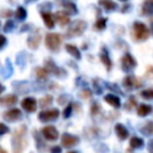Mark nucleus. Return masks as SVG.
<instances>
[{
    "instance_id": "nucleus-1",
    "label": "nucleus",
    "mask_w": 153,
    "mask_h": 153,
    "mask_svg": "<svg viewBox=\"0 0 153 153\" xmlns=\"http://www.w3.org/2000/svg\"><path fill=\"white\" fill-rule=\"evenodd\" d=\"M26 127L20 126L14 130V134L12 136V152L13 153H23V151L26 147Z\"/></svg>"
},
{
    "instance_id": "nucleus-2",
    "label": "nucleus",
    "mask_w": 153,
    "mask_h": 153,
    "mask_svg": "<svg viewBox=\"0 0 153 153\" xmlns=\"http://www.w3.org/2000/svg\"><path fill=\"white\" fill-rule=\"evenodd\" d=\"M149 35H151V32H149V29L146 26V24H143L141 22H134L133 31H131V36L134 39L146 41V39H148Z\"/></svg>"
},
{
    "instance_id": "nucleus-3",
    "label": "nucleus",
    "mask_w": 153,
    "mask_h": 153,
    "mask_svg": "<svg viewBox=\"0 0 153 153\" xmlns=\"http://www.w3.org/2000/svg\"><path fill=\"white\" fill-rule=\"evenodd\" d=\"M87 27V24L85 20L82 19H78V20H74L69 27L67 29V32H66V36L72 38V37H76V36H80L82 35V32L86 30Z\"/></svg>"
},
{
    "instance_id": "nucleus-4",
    "label": "nucleus",
    "mask_w": 153,
    "mask_h": 153,
    "mask_svg": "<svg viewBox=\"0 0 153 153\" xmlns=\"http://www.w3.org/2000/svg\"><path fill=\"white\" fill-rule=\"evenodd\" d=\"M44 42H45V47L51 50V51H56L59 50L61 43H62V37L60 33H56V32H49L45 35V38H44Z\"/></svg>"
},
{
    "instance_id": "nucleus-5",
    "label": "nucleus",
    "mask_w": 153,
    "mask_h": 153,
    "mask_svg": "<svg viewBox=\"0 0 153 153\" xmlns=\"http://www.w3.org/2000/svg\"><path fill=\"white\" fill-rule=\"evenodd\" d=\"M60 112L57 109H49V110H44L41 111L38 114V118L41 122H50V121H55L59 117Z\"/></svg>"
},
{
    "instance_id": "nucleus-6",
    "label": "nucleus",
    "mask_w": 153,
    "mask_h": 153,
    "mask_svg": "<svg viewBox=\"0 0 153 153\" xmlns=\"http://www.w3.org/2000/svg\"><path fill=\"white\" fill-rule=\"evenodd\" d=\"M121 63H122L123 71H126V72H129V71H131L133 68L136 67V60H135L129 53H127V54H124V55L122 56Z\"/></svg>"
},
{
    "instance_id": "nucleus-7",
    "label": "nucleus",
    "mask_w": 153,
    "mask_h": 153,
    "mask_svg": "<svg viewBox=\"0 0 153 153\" xmlns=\"http://www.w3.org/2000/svg\"><path fill=\"white\" fill-rule=\"evenodd\" d=\"M42 135L49 141H55L59 136V131L54 126H45L42 128Z\"/></svg>"
},
{
    "instance_id": "nucleus-8",
    "label": "nucleus",
    "mask_w": 153,
    "mask_h": 153,
    "mask_svg": "<svg viewBox=\"0 0 153 153\" xmlns=\"http://www.w3.org/2000/svg\"><path fill=\"white\" fill-rule=\"evenodd\" d=\"M79 142V137L78 136H74V135H71L68 133L63 134L62 137H61V143L63 147H67V148H71L73 146H75L76 143Z\"/></svg>"
},
{
    "instance_id": "nucleus-9",
    "label": "nucleus",
    "mask_w": 153,
    "mask_h": 153,
    "mask_svg": "<svg viewBox=\"0 0 153 153\" xmlns=\"http://www.w3.org/2000/svg\"><path fill=\"white\" fill-rule=\"evenodd\" d=\"M22 106L27 112H33L37 109V100L32 97H26L22 100Z\"/></svg>"
},
{
    "instance_id": "nucleus-10",
    "label": "nucleus",
    "mask_w": 153,
    "mask_h": 153,
    "mask_svg": "<svg viewBox=\"0 0 153 153\" xmlns=\"http://www.w3.org/2000/svg\"><path fill=\"white\" fill-rule=\"evenodd\" d=\"M123 85H124L126 88L133 90V88L140 87V86H141V81H140L137 78L133 76V75H127V76L123 79Z\"/></svg>"
},
{
    "instance_id": "nucleus-11",
    "label": "nucleus",
    "mask_w": 153,
    "mask_h": 153,
    "mask_svg": "<svg viewBox=\"0 0 153 153\" xmlns=\"http://www.w3.org/2000/svg\"><path fill=\"white\" fill-rule=\"evenodd\" d=\"M45 69H47V72L49 73H53V74H55V75H63L65 74V71L63 69H61V68H59V67H56V65L54 63V61L53 60H50V59H48V60H45V67H44Z\"/></svg>"
},
{
    "instance_id": "nucleus-12",
    "label": "nucleus",
    "mask_w": 153,
    "mask_h": 153,
    "mask_svg": "<svg viewBox=\"0 0 153 153\" xmlns=\"http://www.w3.org/2000/svg\"><path fill=\"white\" fill-rule=\"evenodd\" d=\"M22 117V111L19 109H10L8 111H6L4 114V118L6 121H10V122H14V121H18L19 118Z\"/></svg>"
},
{
    "instance_id": "nucleus-13",
    "label": "nucleus",
    "mask_w": 153,
    "mask_h": 153,
    "mask_svg": "<svg viewBox=\"0 0 153 153\" xmlns=\"http://www.w3.org/2000/svg\"><path fill=\"white\" fill-rule=\"evenodd\" d=\"M39 42H41V33H39V31H35V32L27 38V45H29V48L32 49V50H35V49L38 48Z\"/></svg>"
},
{
    "instance_id": "nucleus-14",
    "label": "nucleus",
    "mask_w": 153,
    "mask_h": 153,
    "mask_svg": "<svg viewBox=\"0 0 153 153\" xmlns=\"http://www.w3.org/2000/svg\"><path fill=\"white\" fill-rule=\"evenodd\" d=\"M41 14H42V19L45 24V26L48 29H53L55 26V19H54V16L49 12V11H41Z\"/></svg>"
},
{
    "instance_id": "nucleus-15",
    "label": "nucleus",
    "mask_w": 153,
    "mask_h": 153,
    "mask_svg": "<svg viewBox=\"0 0 153 153\" xmlns=\"http://www.w3.org/2000/svg\"><path fill=\"white\" fill-rule=\"evenodd\" d=\"M54 18L57 20V23H59L61 26H66V25H68V24L71 23L69 16H68L66 12H63V11H57V12L55 13V17H54Z\"/></svg>"
},
{
    "instance_id": "nucleus-16",
    "label": "nucleus",
    "mask_w": 153,
    "mask_h": 153,
    "mask_svg": "<svg viewBox=\"0 0 153 153\" xmlns=\"http://www.w3.org/2000/svg\"><path fill=\"white\" fill-rule=\"evenodd\" d=\"M17 102H18V98H17V96H14V94H6V96L0 97V104H1L2 106L14 105Z\"/></svg>"
},
{
    "instance_id": "nucleus-17",
    "label": "nucleus",
    "mask_w": 153,
    "mask_h": 153,
    "mask_svg": "<svg viewBox=\"0 0 153 153\" xmlns=\"http://www.w3.org/2000/svg\"><path fill=\"white\" fill-rule=\"evenodd\" d=\"M61 6L63 8V12H66L68 16H73V14L78 13V8L72 1H63V2H61Z\"/></svg>"
},
{
    "instance_id": "nucleus-18",
    "label": "nucleus",
    "mask_w": 153,
    "mask_h": 153,
    "mask_svg": "<svg viewBox=\"0 0 153 153\" xmlns=\"http://www.w3.org/2000/svg\"><path fill=\"white\" fill-rule=\"evenodd\" d=\"M104 100H105L109 105H111V106H114V108H120V106H121V100H120V98H118L116 94H112V93L105 94V96H104Z\"/></svg>"
},
{
    "instance_id": "nucleus-19",
    "label": "nucleus",
    "mask_w": 153,
    "mask_h": 153,
    "mask_svg": "<svg viewBox=\"0 0 153 153\" xmlns=\"http://www.w3.org/2000/svg\"><path fill=\"white\" fill-rule=\"evenodd\" d=\"M115 131H116V134H117V136H118L120 140H126L128 137V135H129L128 129L123 124H121V123H117L115 126Z\"/></svg>"
},
{
    "instance_id": "nucleus-20",
    "label": "nucleus",
    "mask_w": 153,
    "mask_h": 153,
    "mask_svg": "<svg viewBox=\"0 0 153 153\" xmlns=\"http://www.w3.org/2000/svg\"><path fill=\"white\" fill-rule=\"evenodd\" d=\"M142 16H151L153 13V1L152 0H145L141 7Z\"/></svg>"
},
{
    "instance_id": "nucleus-21",
    "label": "nucleus",
    "mask_w": 153,
    "mask_h": 153,
    "mask_svg": "<svg viewBox=\"0 0 153 153\" xmlns=\"http://www.w3.org/2000/svg\"><path fill=\"white\" fill-rule=\"evenodd\" d=\"M99 57H100L102 63L106 67V69H108V71H110V69H111V67H112V62H111V60H110V57H109L108 51H106V50H103V51L100 53Z\"/></svg>"
},
{
    "instance_id": "nucleus-22",
    "label": "nucleus",
    "mask_w": 153,
    "mask_h": 153,
    "mask_svg": "<svg viewBox=\"0 0 153 153\" xmlns=\"http://www.w3.org/2000/svg\"><path fill=\"white\" fill-rule=\"evenodd\" d=\"M152 112V106L149 104H140L137 106V115L141 117H145Z\"/></svg>"
},
{
    "instance_id": "nucleus-23",
    "label": "nucleus",
    "mask_w": 153,
    "mask_h": 153,
    "mask_svg": "<svg viewBox=\"0 0 153 153\" xmlns=\"http://www.w3.org/2000/svg\"><path fill=\"white\" fill-rule=\"evenodd\" d=\"M66 50H67V53H69L73 57H75V59H81V54H80V50L75 47V45H73V44H66Z\"/></svg>"
},
{
    "instance_id": "nucleus-24",
    "label": "nucleus",
    "mask_w": 153,
    "mask_h": 153,
    "mask_svg": "<svg viewBox=\"0 0 153 153\" xmlns=\"http://www.w3.org/2000/svg\"><path fill=\"white\" fill-rule=\"evenodd\" d=\"M99 5L105 10V11H114L117 8V5L111 1V0H99Z\"/></svg>"
},
{
    "instance_id": "nucleus-25",
    "label": "nucleus",
    "mask_w": 153,
    "mask_h": 153,
    "mask_svg": "<svg viewBox=\"0 0 153 153\" xmlns=\"http://www.w3.org/2000/svg\"><path fill=\"white\" fill-rule=\"evenodd\" d=\"M129 145H130L131 148H141L143 146V140L141 137H139V136H133L130 139Z\"/></svg>"
},
{
    "instance_id": "nucleus-26",
    "label": "nucleus",
    "mask_w": 153,
    "mask_h": 153,
    "mask_svg": "<svg viewBox=\"0 0 153 153\" xmlns=\"http://www.w3.org/2000/svg\"><path fill=\"white\" fill-rule=\"evenodd\" d=\"M26 14H27V12H26V10H25L23 6L17 7V10H16V12H14V16H16V18H17L18 20H24V19L26 18Z\"/></svg>"
},
{
    "instance_id": "nucleus-27",
    "label": "nucleus",
    "mask_w": 153,
    "mask_h": 153,
    "mask_svg": "<svg viewBox=\"0 0 153 153\" xmlns=\"http://www.w3.org/2000/svg\"><path fill=\"white\" fill-rule=\"evenodd\" d=\"M106 22H108V19H106V18H103V17L98 18V19L96 20V23H94V29H96V30H98V31L104 30V29H105V26H106Z\"/></svg>"
},
{
    "instance_id": "nucleus-28",
    "label": "nucleus",
    "mask_w": 153,
    "mask_h": 153,
    "mask_svg": "<svg viewBox=\"0 0 153 153\" xmlns=\"http://www.w3.org/2000/svg\"><path fill=\"white\" fill-rule=\"evenodd\" d=\"M35 72H36V78L38 80H45L48 76V72L44 67H38V68H36Z\"/></svg>"
},
{
    "instance_id": "nucleus-29",
    "label": "nucleus",
    "mask_w": 153,
    "mask_h": 153,
    "mask_svg": "<svg viewBox=\"0 0 153 153\" xmlns=\"http://www.w3.org/2000/svg\"><path fill=\"white\" fill-rule=\"evenodd\" d=\"M141 131H142L145 135H151L152 131H153V122H147V123L141 128Z\"/></svg>"
},
{
    "instance_id": "nucleus-30",
    "label": "nucleus",
    "mask_w": 153,
    "mask_h": 153,
    "mask_svg": "<svg viewBox=\"0 0 153 153\" xmlns=\"http://www.w3.org/2000/svg\"><path fill=\"white\" fill-rule=\"evenodd\" d=\"M51 102H53L51 96H44V97L39 100V106H41V108H45V106L49 105Z\"/></svg>"
},
{
    "instance_id": "nucleus-31",
    "label": "nucleus",
    "mask_w": 153,
    "mask_h": 153,
    "mask_svg": "<svg viewBox=\"0 0 153 153\" xmlns=\"http://www.w3.org/2000/svg\"><path fill=\"white\" fill-rule=\"evenodd\" d=\"M141 97L145 98V99H152L153 98V90L152 88H148V90H143L141 91Z\"/></svg>"
},
{
    "instance_id": "nucleus-32",
    "label": "nucleus",
    "mask_w": 153,
    "mask_h": 153,
    "mask_svg": "<svg viewBox=\"0 0 153 153\" xmlns=\"http://www.w3.org/2000/svg\"><path fill=\"white\" fill-rule=\"evenodd\" d=\"M13 14V12L8 8H4V10H0V17H4V18H10L11 16Z\"/></svg>"
},
{
    "instance_id": "nucleus-33",
    "label": "nucleus",
    "mask_w": 153,
    "mask_h": 153,
    "mask_svg": "<svg viewBox=\"0 0 153 153\" xmlns=\"http://www.w3.org/2000/svg\"><path fill=\"white\" fill-rule=\"evenodd\" d=\"M13 26H14V23H13L11 19H8V20L5 23V25H4V31L8 32V31H11V30L13 29Z\"/></svg>"
},
{
    "instance_id": "nucleus-34",
    "label": "nucleus",
    "mask_w": 153,
    "mask_h": 153,
    "mask_svg": "<svg viewBox=\"0 0 153 153\" xmlns=\"http://www.w3.org/2000/svg\"><path fill=\"white\" fill-rule=\"evenodd\" d=\"M8 131H10V128L5 123H0V135H4L6 133H8Z\"/></svg>"
},
{
    "instance_id": "nucleus-35",
    "label": "nucleus",
    "mask_w": 153,
    "mask_h": 153,
    "mask_svg": "<svg viewBox=\"0 0 153 153\" xmlns=\"http://www.w3.org/2000/svg\"><path fill=\"white\" fill-rule=\"evenodd\" d=\"M135 104H136V99H135L134 97H130V98H129V102H128V104H127V105H128V106H127V109H128V110H130Z\"/></svg>"
},
{
    "instance_id": "nucleus-36",
    "label": "nucleus",
    "mask_w": 153,
    "mask_h": 153,
    "mask_svg": "<svg viewBox=\"0 0 153 153\" xmlns=\"http://www.w3.org/2000/svg\"><path fill=\"white\" fill-rule=\"evenodd\" d=\"M98 111H99V104L98 103H93L92 104V108H91V114L92 115H96Z\"/></svg>"
},
{
    "instance_id": "nucleus-37",
    "label": "nucleus",
    "mask_w": 153,
    "mask_h": 153,
    "mask_svg": "<svg viewBox=\"0 0 153 153\" xmlns=\"http://www.w3.org/2000/svg\"><path fill=\"white\" fill-rule=\"evenodd\" d=\"M71 112H72V104L67 105V108H66V109H65V111H63V116L67 118V117H69V116H71Z\"/></svg>"
},
{
    "instance_id": "nucleus-38",
    "label": "nucleus",
    "mask_w": 153,
    "mask_h": 153,
    "mask_svg": "<svg viewBox=\"0 0 153 153\" xmlns=\"http://www.w3.org/2000/svg\"><path fill=\"white\" fill-rule=\"evenodd\" d=\"M81 97L82 98H90L91 97V92H90V90H82V92H81Z\"/></svg>"
},
{
    "instance_id": "nucleus-39",
    "label": "nucleus",
    "mask_w": 153,
    "mask_h": 153,
    "mask_svg": "<svg viewBox=\"0 0 153 153\" xmlns=\"http://www.w3.org/2000/svg\"><path fill=\"white\" fill-rule=\"evenodd\" d=\"M6 44V37L4 35H0V49H2Z\"/></svg>"
},
{
    "instance_id": "nucleus-40",
    "label": "nucleus",
    "mask_w": 153,
    "mask_h": 153,
    "mask_svg": "<svg viewBox=\"0 0 153 153\" xmlns=\"http://www.w3.org/2000/svg\"><path fill=\"white\" fill-rule=\"evenodd\" d=\"M50 153H61V147L60 146H54L50 149Z\"/></svg>"
},
{
    "instance_id": "nucleus-41",
    "label": "nucleus",
    "mask_w": 153,
    "mask_h": 153,
    "mask_svg": "<svg viewBox=\"0 0 153 153\" xmlns=\"http://www.w3.org/2000/svg\"><path fill=\"white\" fill-rule=\"evenodd\" d=\"M129 7H130V5H129V4H126V6H123V7H122V10H121V11H122V12H123V13H124V12H127V11H128V10H129Z\"/></svg>"
},
{
    "instance_id": "nucleus-42",
    "label": "nucleus",
    "mask_w": 153,
    "mask_h": 153,
    "mask_svg": "<svg viewBox=\"0 0 153 153\" xmlns=\"http://www.w3.org/2000/svg\"><path fill=\"white\" fill-rule=\"evenodd\" d=\"M4 91H5V86H2V85L0 84V94H1Z\"/></svg>"
},
{
    "instance_id": "nucleus-43",
    "label": "nucleus",
    "mask_w": 153,
    "mask_h": 153,
    "mask_svg": "<svg viewBox=\"0 0 153 153\" xmlns=\"http://www.w3.org/2000/svg\"><path fill=\"white\" fill-rule=\"evenodd\" d=\"M67 153H76V152H74V151H69V152H67Z\"/></svg>"
},
{
    "instance_id": "nucleus-44",
    "label": "nucleus",
    "mask_w": 153,
    "mask_h": 153,
    "mask_svg": "<svg viewBox=\"0 0 153 153\" xmlns=\"http://www.w3.org/2000/svg\"><path fill=\"white\" fill-rule=\"evenodd\" d=\"M120 1H122V2H126V1H128V0H120Z\"/></svg>"
},
{
    "instance_id": "nucleus-45",
    "label": "nucleus",
    "mask_w": 153,
    "mask_h": 153,
    "mask_svg": "<svg viewBox=\"0 0 153 153\" xmlns=\"http://www.w3.org/2000/svg\"><path fill=\"white\" fill-rule=\"evenodd\" d=\"M31 1H35V0H31Z\"/></svg>"
}]
</instances>
